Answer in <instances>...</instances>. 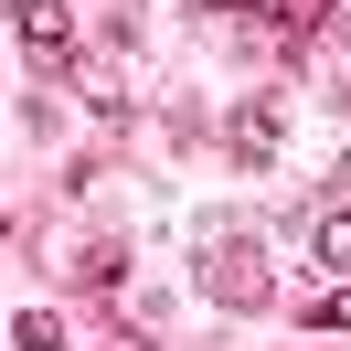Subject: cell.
Masks as SVG:
<instances>
[{
  "instance_id": "52a82bcc",
  "label": "cell",
  "mask_w": 351,
  "mask_h": 351,
  "mask_svg": "<svg viewBox=\"0 0 351 351\" xmlns=\"http://www.w3.org/2000/svg\"><path fill=\"white\" fill-rule=\"evenodd\" d=\"M308 330H351V287H308Z\"/></svg>"
},
{
  "instance_id": "8992f818",
  "label": "cell",
  "mask_w": 351,
  "mask_h": 351,
  "mask_svg": "<svg viewBox=\"0 0 351 351\" xmlns=\"http://www.w3.org/2000/svg\"><path fill=\"white\" fill-rule=\"evenodd\" d=\"M308 245H319V266H351V202H341V213H319V223H308Z\"/></svg>"
},
{
  "instance_id": "7a4b0ae2",
  "label": "cell",
  "mask_w": 351,
  "mask_h": 351,
  "mask_svg": "<svg viewBox=\"0 0 351 351\" xmlns=\"http://www.w3.org/2000/svg\"><path fill=\"white\" fill-rule=\"evenodd\" d=\"M22 53H32V75H64L75 64V11L64 0H22Z\"/></svg>"
},
{
  "instance_id": "3957f363",
  "label": "cell",
  "mask_w": 351,
  "mask_h": 351,
  "mask_svg": "<svg viewBox=\"0 0 351 351\" xmlns=\"http://www.w3.org/2000/svg\"><path fill=\"white\" fill-rule=\"evenodd\" d=\"M245 22L256 32H287V43H308V32H319V0H234Z\"/></svg>"
},
{
  "instance_id": "ba28073f",
  "label": "cell",
  "mask_w": 351,
  "mask_h": 351,
  "mask_svg": "<svg viewBox=\"0 0 351 351\" xmlns=\"http://www.w3.org/2000/svg\"><path fill=\"white\" fill-rule=\"evenodd\" d=\"M0 245H11V223H0Z\"/></svg>"
},
{
  "instance_id": "5b68a950",
  "label": "cell",
  "mask_w": 351,
  "mask_h": 351,
  "mask_svg": "<svg viewBox=\"0 0 351 351\" xmlns=\"http://www.w3.org/2000/svg\"><path fill=\"white\" fill-rule=\"evenodd\" d=\"M11 351H64V319H53V308H22V319H11Z\"/></svg>"
},
{
  "instance_id": "277c9868",
  "label": "cell",
  "mask_w": 351,
  "mask_h": 351,
  "mask_svg": "<svg viewBox=\"0 0 351 351\" xmlns=\"http://www.w3.org/2000/svg\"><path fill=\"white\" fill-rule=\"evenodd\" d=\"M234 160H245V171H266V160H277V107H266V96L234 117Z\"/></svg>"
},
{
  "instance_id": "6da1fadb",
  "label": "cell",
  "mask_w": 351,
  "mask_h": 351,
  "mask_svg": "<svg viewBox=\"0 0 351 351\" xmlns=\"http://www.w3.org/2000/svg\"><path fill=\"white\" fill-rule=\"evenodd\" d=\"M202 298H213V308H266V256H256V234H213V245H202Z\"/></svg>"
}]
</instances>
